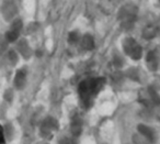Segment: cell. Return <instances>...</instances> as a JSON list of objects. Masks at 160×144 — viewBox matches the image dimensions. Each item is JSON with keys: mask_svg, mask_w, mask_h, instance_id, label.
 <instances>
[{"mask_svg": "<svg viewBox=\"0 0 160 144\" xmlns=\"http://www.w3.org/2000/svg\"><path fill=\"white\" fill-rule=\"evenodd\" d=\"M104 84L102 78H92L83 80L79 86V93L85 102L90 101L93 96H96Z\"/></svg>", "mask_w": 160, "mask_h": 144, "instance_id": "6da1fadb", "label": "cell"}, {"mask_svg": "<svg viewBox=\"0 0 160 144\" xmlns=\"http://www.w3.org/2000/svg\"><path fill=\"white\" fill-rule=\"evenodd\" d=\"M23 28V23L22 20L19 18L14 19L13 21L10 22V27L7 31L3 34V38L7 41L8 43H16L17 41H19V38H20L21 31H22Z\"/></svg>", "mask_w": 160, "mask_h": 144, "instance_id": "7a4b0ae2", "label": "cell"}, {"mask_svg": "<svg viewBox=\"0 0 160 144\" xmlns=\"http://www.w3.org/2000/svg\"><path fill=\"white\" fill-rule=\"evenodd\" d=\"M3 126V133H5V139L6 142H10L13 137V128H12V124L10 122H7Z\"/></svg>", "mask_w": 160, "mask_h": 144, "instance_id": "ba28073f", "label": "cell"}, {"mask_svg": "<svg viewBox=\"0 0 160 144\" xmlns=\"http://www.w3.org/2000/svg\"><path fill=\"white\" fill-rule=\"evenodd\" d=\"M3 99L7 102H11L13 99V90L12 89H7L3 93Z\"/></svg>", "mask_w": 160, "mask_h": 144, "instance_id": "7c38bea8", "label": "cell"}, {"mask_svg": "<svg viewBox=\"0 0 160 144\" xmlns=\"http://www.w3.org/2000/svg\"><path fill=\"white\" fill-rule=\"evenodd\" d=\"M137 129H138V133L142 136H144L145 139L148 140L150 143H153L156 141V132L152 128H150L148 125H145V124H139Z\"/></svg>", "mask_w": 160, "mask_h": 144, "instance_id": "8992f818", "label": "cell"}, {"mask_svg": "<svg viewBox=\"0 0 160 144\" xmlns=\"http://www.w3.org/2000/svg\"><path fill=\"white\" fill-rule=\"evenodd\" d=\"M0 14L6 22H11L17 19L18 7L13 1H3L0 5Z\"/></svg>", "mask_w": 160, "mask_h": 144, "instance_id": "3957f363", "label": "cell"}, {"mask_svg": "<svg viewBox=\"0 0 160 144\" xmlns=\"http://www.w3.org/2000/svg\"><path fill=\"white\" fill-rule=\"evenodd\" d=\"M16 52L18 54H20L23 58H28L30 56V46L29 43L25 40H20L18 41L16 46Z\"/></svg>", "mask_w": 160, "mask_h": 144, "instance_id": "52a82bcc", "label": "cell"}, {"mask_svg": "<svg viewBox=\"0 0 160 144\" xmlns=\"http://www.w3.org/2000/svg\"><path fill=\"white\" fill-rule=\"evenodd\" d=\"M6 139H5V133H3V126L0 124V144H5Z\"/></svg>", "mask_w": 160, "mask_h": 144, "instance_id": "5bb4252c", "label": "cell"}, {"mask_svg": "<svg viewBox=\"0 0 160 144\" xmlns=\"http://www.w3.org/2000/svg\"><path fill=\"white\" fill-rule=\"evenodd\" d=\"M8 44H9V43L5 40V38H3V35H2L1 38H0V56H2L3 54L7 52Z\"/></svg>", "mask_w": 160, "mask_h": 144, "instance_id": "8fae6325", "label": "cell"}, {"mask_svg": "<svg viewBox=\"0 0 160 144\" xmlns=\"http://www.w3.org/2000/svg\"><path fill=\"white\" fill-rule=\"evenodd\" d=\"M133 142L134 144H151L148 140L145 139L144 136H142L139 133H136V134L133 135Z\"/></svg>", "mask_w": 160, "mask_h": 144, "instance_id": "30bf717a", "label": "cell"}, {"mask_svg": "<svg viewBox=\"0 0 160 144\" xmlns=\"http://www.w3.org/2000/svg\"><path fill=\"white\" fill-rule=\"evenodd\" d=\"M82 46L86 49H91L92 47V38L91 36H85L82 39Z\"/></svg>", "mask_w": 160, "mask_h": 144, "instance_id": "4fadbf2b", "label": "cell"}, {"mask_svg": "<svg viewBox=\"0 0 160 144\" xmlns=\"http://www.w3.org/2000/svg\"><path fill=\"white\" fill-rule=\"evenodd\" d=\"M124 51L128 56H131L134 60H138L142 56V49L138 45L136 41L133 39H127L124 42Z\"/></svg>", "mask_w": 160, "mask_h": 144, "instance_id": "277c9868", "label": "cell"}, {"mask_svg": "<svg viewBox=\"0 0 160 144\" xmlns=\"http://www.w3.org/2000/svg\"><path fill=\"white\" fill-rule=\"evenodd\" d=\"M27 84V71L25 69H18L13 77V87L17 90H21L25 87Z\"/></svg>", "mask_w": 160, "mask_h": 144, "instance_id": "5b68a950", "label": "cell"}, {"mask_svg": "<svg viewBox=\"0 0 160 144\" xmlns=\"http://www.w3.org/2000/svg\"><path fill=\"white\" fill-rule=\"evenodd\" d=\"M147 65L149 66V68L151 71H156L157 69V56H156L155 52H150L148 54V57H147Z\"/></svg>", "mask_w": 160, "mask_h": 144, "instance_id": "9c48e42d", "label": "cell"}]
</instances>
